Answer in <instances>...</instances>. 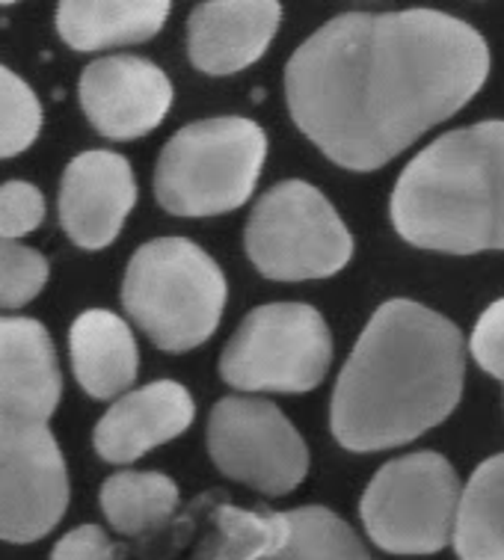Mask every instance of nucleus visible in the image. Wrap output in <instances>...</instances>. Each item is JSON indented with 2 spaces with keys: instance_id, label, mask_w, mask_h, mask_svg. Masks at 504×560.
<instances>
[{
  "instance_id": "obj_1",
  "label": "nucleus",
  "mask_w": 504,
  "mask_h": 560,
  "mask_svg": "<svg viewBox=\"0 0 504 560\" xmlns=\"http://www.w3.org/2000/svg\"><path fill=\"white\" fill-rule=\"evenodd\" d=\"M490 62L484 36L448 12H344L294 51L285 102L332 163L371 173L464 110Z\"/></svg>"
},
{
  "instance_id": "obj_2",
  "label": "nucleus",
  "mask_w": 504,
  "mask_h": 560,
  "mask_svg": "<svg viewBox=\"0 0 504 560\" xmlns=\"http://www.w3.org/2000/svg\"><path fill=\"white\" fill-rule=\"evenodd\" d=\"M466 377L464 332L412 300L383 303L362 329L332 392L341 448H401L452 416Z\"/></svg>"
},
{
  "instance_id": "obj_3",
  "label": "nucleus",
  "mask_w": 504,
  "mask_h": 560,
  "mask_svg": "<svg viewBox=\"0 0 504 560\" xmlns=\"http://www.w3.org/2000/svg\"><path fill=\"white\" fill-rule=\"evenodd\" d=\"M407 244L445 255L504 249V119L466 125L424 145L391 190Z\"/></svg>"
},
{
  "instance_id": "obj_4",
  "label": "nucleus",
  "mask_w": 504,
  "mask_h": 560,
  "mask_svg": "<svg viewBox=\"0 0 504 560\" xmlns=\"http://www.w3.org/2000/svg\"><path fill=\"white\" fill-rule=\"evenodd\" d=\"M122 306L152 345L185 353L214 336L226 308V276L187 237H157L131 255Z\"/></svg>"
},
{
  "instance_id": "obj_5",
  "label": "nucleus",
  "mask_w": 504,
  "mask_h": 560,
  "mask_svg": "<svg viewBox=\"0 0 504 560\" xmlns=\"http://www.w3.org/2000/svg\"><path fill=\"white\" fill-rule=\"evenodd\" d=\"M268 158L261 125L244 116H214L181 128L164 145L155 196L175 217L228 214L247 202Z\"/></svg>"
},
{
  "instance_id": "obj_6",
  "label": "nucleus",
  "mask_w": 504,
  "mask_h": 560,
  "mask_svg": "<svg viewBox=\"0 0 504 560\" xmlns=\"http://www.w3.org/2000/svg\"><path fill=\"white\" fill-rule=\"evenodd\" d=\"M244 244L258 273L277 282L330 279L353 255V237L330 199L297 178L258 199Z\"/></svg>"
},
{
  "instance_id": "obj_7",
  "label": "nucleus",
  "mask_w": 504,
  "mask_h": 560,
  "mask_svg": "<svg viewBox=\"0 0 504 560\" xmlns=\"http://www.w3.org/2000/svg\"><path fill=\"white\" fill-rule=\"evenodd\" d=\"M332 362L330 326L306 303L253 308L220 357V377L237 392L303 395L320 386Z\"/></svg>"
},
{
  "instance_id": "obj_8",
  "label": "nucleus",
  "mask_w": 504,
  "mask_h": 560,
  "mask_svg": "<svg viewBox=\"0 0 504 560\" xmlns=\"http://www.w3.org/2000/svg\"><path fill=\"white\" fill-rule=\"evenodd\" d=\"M460 480L443 454L415 451L389 459L360 501L365 534L389 555H433L448 546Z\"/></svg>"
},
{
  "instance_id": "obj_9",
  "label": "nucleus",
  "mask_w": 504,
  "mask_h": 560,
  "mask_svg": "<svg viewBox=\"0 0 504 560\" xmlns=\"http://www.w3.org/2000/svg\"><path fill=\"white\" fill-rule=\"evenodd\" d=\"M208 451L226 478L265 495L306 480L309 448L285 412L261 398H223L208 418Z\"/></svg>"
},
{
  "instance_id": "obj_10",
  "label": "nucleus",
  "mask_w": 504,
  "mask_h": 560,
  "mask_svg": "<svg viewBox=\"0 0 504 560\" xmlns=\"http://www.w3.org/2000/svg\"><path fill=\"white\" fill-rule=\"evenodd\" d=\"M66 508L69 471L48 424L0 412V540H42Z\"/></svg>"
},
{
  "instance_id": "obj_11",
  "label": "nucleus",
  "mask_w": 504,
  "mask_h": 560,
  "mask_svg": "<svg viewBox=\"0 0 504 560\" xmlns=\"http://www.w3.org/2000/svg\"><path fill=\"white\" fill-rule=\"evenodd\" d=\"M214 522L220 540L208 560H374L348 522L327 508H220Z\"/></svg>"
},
{
  "instance_id": "obj_12",
  "label": "nucleus",
  "mask_w": 504,
  "mask_h": 560,
  "mask_svg": "<svg viewBox=\"0 0 504 560\" xmlns=\"http://www.w3.org/2000/svg\"><path fill=\"white\" fill-rule=\"evenodd\" d=\"M81 107L93 128L110 140H137L164 122L173 107V83L143 57H102L81 74Z\"/></svg>"
},
{
  "instance_id": "obj_13",
  "label": "nucleus",
  "mask_w": 504,
  "mask_h": 560,
  "mask_svg": "<svg viewBox=\"0 0 504 560\" xmlns=\"http://www.w3.org/2000/svg\"><path fill=\"white\" fill-rule=\"evenodd\" d=\"M137 205V182L131 163L116 152L78 154L60 184V223L81 249H104L122 232Z\"/></svg>"
},
{
  "instance_id": "obj_14",
  "label": "nucleus",
  "mask_w": 504,
  "mask_h": 560,
  "mask_svg": "<svg viewBox=\"0 0 504 560\" xmlns=\"http://www.w3.org/2000/svg\"><path fill=\"white\" fill-rule=\"evenodd\" d=\"M282 21L277 0L199 3L187 19V54L199 72L235 74L261 60Z\"/></svg>"
},
{
  "instance_id": "obj_15",
  "label": "nucleus",
  "mask_w": 504,
  "mask_h": 560,
  "mask_svg": "<svg viewBox=\"0 0 504 560\" xmlns=\"http://www.w3.org/2000/svg\"><path fill=\"white\" fill-rule=\"evenodd\" d=\"M196 404L181 383L155 380L128 392L95 424V454L107 463H134L194 424Z\"/></svg>"
},
{
  "instance_id": "obj_16",
  "label": "nucleus",
  "mask_w": 504,
  "mask_h": 560,
  "mask_svg": "<svg viewBox=\"0 0 504 560\" xmlns=\"http://www.w3.org/2000/svg\"><path fill=\"white\" fill-rule=\"evenodd\" d=\"M62 377L48 329L33 317H0V412L45 424Z\"/></svg>"
},
{
  "instance_id": "obj_17",
  "label": "nucleus",
  "mask_w": 504,
  "mask_h": 560,
  "mask_svg": "<svg viewBox=\"0 0 504 560\" xmlns=\"http://www.w3.org/2000/svg\"><path fill=\"white\" fill-rule=\"evenodd\" d=\"M74 377L95 400L119 398L131 388L140 368V353L131 326L107 308H90L74 317L69 329Z\"/></svg>"
},
{
  "instance_id": "obj_18",
  "label": "nucleus",
  "mask_w": 504,
  "mask_h": 560,
  "mask_svg": "<svg viewBox=\"0 0 504 560\" xmlns=\"http://www.w3.org/2000/svg\"><path fill=\"white\" fill-rule=\"evenodd\" d=\"M166 0H66L57 31L74 51H102L152 39L169 19Z\"/></svg>"
},
{
  "instance_id": "obj_19",
  "label": "nucleus",
  "mask_w": 504,
  "mask_h": 560,
  "mask_svg": "<svg viewBox=\"0 0 504 560\" xmlns=\"http://www.w3.org/2000/svg\"><path fill=\"white\" fill-rule=\"evenodd\" d=\"M452 542L460 560H504V454L484 459L460 489Z\"/></svg>"
},
{
  "instance_id": "obj_20",
  "label": "nucleus",
  "mask_w": 504,
  "mask_h": 560,
  "mask_svg": "<svg viewBox=\"0 0 504 560\" xmlns=\"http://www.w3.org/2000/svg\"><path fill=\"white\" fill-rule=\"evenodd\" d=\"M102 510L122 537L155 528L178 508V487L161 471H119L104 480Z\"/></svg>"
},
{
  "instance_id": "obj_21",
  "label": "nucleus",
  "mask_w": 504,
  "mask_h": 560,
  "mask_svg": "<svg viewBox=\"0 0 504 560\" xmlns=\"http://www.w3.org/2000/svg\"><path fill=\"white\" fill-rule=\"evenodd\" d=\"M39 131L42 107L36 92L12 69L0 66V161L31 149Z\"/></svg>"
},
{
  "instance_id": "obj_22",
  "label": "nucleus",
  "mask_w": 504,
  "mask_h": 560,
  "mask_svg": "<svg viewBox=\"0 0 504 560\" xmlns=\"http://www.w3.org/2000/svg\"><path fill=\"white\" fill-rule=\"evenodd\" d=\"M48 282L45 255L0 237V308H21L42 294Z\"/></svg>"
},
{
  "instance_id": "obj_23",
  "label": "nucleus",
  "mask_w": 504,
  "mask_h": 560,
  "mask_svg": "<svg viewBox=\"0 0 504 560\" xmlns=\"http://www.w3.org/2000/svg\"><path fill=\"white\" fill-rule=\"evenodd\" d=\"M45 220V196L27 182L0 184V237L15 241L36 232Z\"/></svg>"
},
{
  "instance_id": "obj_24",
  "label": "nucleus",
  "mask_w": 504,
  "mask_h": 560,
  "mask_svg": "<svg viewBox=\"0 0 504 560\" xmlns=\"http://www.w3.org/2000/svg\"><path fill=\"white\" fill-rule=\"evenodd\" d=\"M472 359L504 386V296L484 308L469 341Z\"/></svg>"
},
{
  "instance_id": "obj_25",
  "label": "nucleus",
  "mask_w": 504,
  "mask_h": 560,
  "mask_svg": "<svg viewBox=\"0 0 504 560\" xmlns=\"http://www.w3.org/2000/svg\"><path fill=\"white\" fill-rule=\"evenodd\" d=\"M51 560H114V546L98 525H81L54 546Z\"/></svg>"
}]
</instances>
